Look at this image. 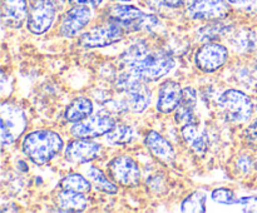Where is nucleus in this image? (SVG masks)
<instances>
[{
  "instance_id": "1",
  "label": "nucleus",
  "mask_w": 257,
  "mask_h": 213,
  "mask_svg": "<svg viewBox=\"0 0 257 213\" xmlns=\"http://www.w3.org/2000/svg\"><path fill=\"white\" fill-rule=\"evenodd\" d=\"M125 72L145 82H155L171 72L175 59L163 49L151 48L146 43H138L128 48L120 57Z\"/></svg>"
},
{
  "instance_id": "2",
  "label": "nucleus",
  "mask_w": 257,
  "mask_h": 213,
  "mask_svg": "<svg viewBox=\"0 0 257 213\" xmlns=\"http://www.w3.org/2000/svg\"><path fill=\"white\" fill-rule=\"evenodd\" d=\"M63 148V139L53 130H35L23 140V152L35 164L42 165L55 157Z\"/></svg>"
},
{
  "instance_id": "3",
  "label": "nucleus",
  "mask_w": 257,
  "mask_h": 213,
  "mask_svg": "<svg viewBox=\"0 0 257 213\" xmlns=\"http://www.w3.org/2000/svg\"><path fill=\"white\" fill-rule=\"evenodd\" d=\"M108 18L110 22L120 25L128 32L152 30L158 25V19L155 15L146 14L131 5H113L108 9Z\"/></svg>"
},
{
  "instance_id": "4",
  "label": "nucleus",
  "mask_w": 257,
  "mask_h": 213,
  "mask_svg": "<svg viewBox=\"0 0 257 213\" xmlns=\"http://www.w3.org/2000/svg\"><path fill=\"white\" fill-rule=\"evenodd\" d=\"M218 105L226 119L231 123H245L252 114L253 105L250 98L240 90L228 89L218 99Z\"/></svg>"
},
{
  "instance_id": "5",
  "label": "nucleus",
  "mask_w": 257,
  "mask_h": 213,
  "mask_svg": "<svg viewBox=\"0 0 257 213\" xmlns=\"http://www.w3.org/2000/svg\"><path fill=\"white\" fill-rule=\"evenodd\" d=\"M117 85L127 94L128 104L133 112H145L152 100V92L148 88L147 82L125 72L118 79Z\"/></svg>"
},
{
  "instance_id": "6",
  "label": "nucleus",
  "mask_w": 257,
  "mask_h": 213,
  "mask_svg": "<svg viewBox=\"0 0 257 213\" xmlns=\"http://www.w3.org/2000/svg\"><path fill=\"white\" fill-rule=\"evenodd\" d=\"M2 118V144L14 143L27 129V118L22 108L12 103H3L0 108Z\"/></svg>"
},
{
  "instance_id": "7",
  "label": "nucleus",
  "mask_w": 257,
  "mask_h": 213,
  "mask_svg": "<svg viewBox=\"0 0 257 213\" xmlns=\"http://www.w3.org/2000/svg\"><path fill=\"white\" fill-rule=\"evenodd\" d=\"M123 39V28L113 22L97 25L93 29L88 30L80 35L79 45L87 49L92 48H103L115 44Z\"/></svg>"
},
{
  "instance_id": "8",
  "label": "nucleus",
  "mask_w": 257,
  "mask_h": 213,
  "mask_svg": "<svg viewBox=\"0 0 257 213\" xmlns=\"http://www.w3.org/2000/svg\"><path fill=\"white\" fill-rule=\"evenodd\" d=\"M109 175L123 187H136L141 182V169L130 155H119L108 164Z\"/></svg>"
},
{
  "instance_id": "9",
  "label": "nucleus",
  "mask_w": 257,
  "mask_h": 213,
  "mask_svg": "<svg viewBox=\"0 0 257 213\" xmlns=\"http://www.w3.org/2000/svg\"><path fill=\"white\" fill-rule=\"evenodd\" d=\"M114 128L115 120L113 118L107 115H95L75 123L73 127H70V133L73 137L79 139H90L107 134Z\"/></svg>"
},
{
  "instance_id": "10",
  "label": "nucleus",
  "mask_w": 257,
  "mask_h": 213,
  "mask_svg": "<svg viewBox=\"0 0 257 213\" xmlns=\"http://www.w3.org/2000/svg\"><path fill=\"white\" fill-rule=\"evenodd\" d=\"M57 5L52 0H35L28 15V29L33 34H43L53 25Z\"/></svg>"
},
{
  "instance_id": "11",
  "label": "nucleus",
  "mask_w": 257,
  "mask_h": 213,
  "mask_svg": "<svg viewBox=\"0 0 257 213\" xmlns=\"http://www.w3.org/2000/svg\"><path fill=\"white\" fill-rule=\"evenodd\" d=\"M230 13L227 0H196L187 8V15L191 19L217 20L226 18Z\"/></svg>"
},
{
  "instance_id": "12",
  "label": "nucleus",
  "mask_w": 257,
  "mask_h": 213,
  "mask_svg": "<svg viewBox=\"0 0 257 213\" xmlns=\"http://www.w3.org/2000/svg\"><path fill=\"white\" fill-rule=\"evenodd\" d=\"M228 58V52L223 45L207 43L196 53V65L206 73H213L220 69Z\"/></svg>"
},
{
  "instance_id": "13",
  "label": "nucleus",
  "mask_w": 257,
  "mask_h": 213,
  "mask_svg": "<svg viewBox=\"0 0 257 213\" xmlns=\"http://www.w3.org/2000/svg\"><path fill=\"white\" fill-rule=\"evenodd\" d=\"M92 12L87 5H77L68 10L60 23V34L64 38H73L89 23Z\"/></svg>"
},
{
  "instance_id": "14",
  "label": "nucleus",
  "mask_w": 257,
  "mask_h": 213,
  "mask_svg": "<svg viewBox=\"0 0 257 213\" xmlns=\"http://www.w3.org/2000/svg\"><path fill=\"white\" fill-rule=\"evenodd\" d=\"M102 152V147L90 139L73 140L65 148V159L70 163H88L95 159Z\"/></svg>"
},
{
  "instance_id": "15",
  "label": "nucleus",
  "mask_w": 257,
  "mask_h": 213,
  "mask_svg": "<svg viewBox=\"0 0 257 213\" xmlns=\"http://www.w3.org/2000/svg\"><path fill=\"white\" fill-rule=\"evenodd\" d=\"M146 145L151 154L161 163L168 165L173 164L176 159V152L173 149V145L160 133L155 132V130L148 132L146 135Z\"/></svg>"
},
{
  "instance_id": "16",
  "label": "nucleus",
  "mask_w": 257,
  "mask_h": 213,
  "mask_svg": "<svg viewBox=\"0 0 257 213\" xmlns=\"http://www.w3.org/2000/svg\"><path fill=\"white\" fill-rule=\"evenodd\" d=\"M28 15L27 0H2V18L7 27L20 28Z\"/></svg>"
},
{
  "instance_id": "17",
  "label": "nucleus",
  "mask_w": 257,
  "mask_h": 213,
  "mask_svg": "<svg viewBox=\"0 0 257 213\" xmlns=\"http://www.w3.org/2000/svg\"><path fill=\"white\" fill-rule=\"evenodd\" d=\"M182 90L183 89L177 82L166 80L165 83H162L160 88V93H158V112L163 113V114H168V113L176 110L181 100V97H182Z\"/></svg>"
},
{
  "instance_id": "18",
  "label": "nucleus",
  "mask_w": 257,
  "mask_h": 213,
  "mask_svg": "<svg viewBox=\"0 0 257 213\" xmlns=\"http://www.w3.org/2000/svg\"><path fill=\"white\" fill-rule=\"evenodd\" d=\"M196 103H197V93L195 88L186 87L182 90V97H181L180 103L176 108L175 119L177 124L181 127L190 123H195V109Z\"/></svg>"
},
{
  "instance_id": "19",
  "label": "nucleus",
  "mask_w": 257,
  "mask_h": 213,
  "mask_svg": "<svg viewBox=\"0 0 257 213\" xmlns=\"http://www.w3.org/2000/svg\"><path fill=\"white\" fill-rule=\"evenodd\" d=\"M57 207L64 212H83L88 205L84 193L70 189H63L55 198Z\"/></svg>"
},
{
  "instance_id": "20",
  "label": "nucleus",
  "mask_w": 257,
  "mask_h": 213,
  "mask_svg": "<svg viewBox=\"0 0 257 213\" xmlns=\"http://www.w3.org/2000/svg\"><path fill=\"white\" fill-rule=\"evenodd\" d=\"M181 134H182L183 139L187 143L188 147L198 155V157H203L207 150V144H206L205 135L201 133L198 129L197 124L195 123H190L181 128Z\"/></svg>"
},
{
  "instance_id": "21",
  "label": "nucleus",
  "mask_w": 257,
  "mask_h": 213,
  "mask_svg": "<svg viewBox=\"0 0 257 213\" xmlns=\"http://www.w3.org/2000/svg\"><path fill=\"white\" fill-rule=\"evenodd\" d=\"M93 113V103L87 97H78L65 109V119L68 122L77 123L90 117Z\"/></svg>"
},
{
  "instance_id": "22",
  "label": "nucleus",
  "mask_w": 257,
  "mask_h": 213,
  "mask_svg": "<svg viewBox=\"0 0 257 213\" xmlns=\"http://www.w3.org/2000/svg\"><path fill=\"white\" fill-rule=\"evenodd\" d=\"M87 175L88 179L90 180V183L93 184V187L95 189L100 190V192L108 193V194H115L118 192V187L112 182V180L108 179L105 177L104 173L99 169V168L94 167H89L87 169Z\"/></svg>"
},
{
  "instance_id": "23",
  "label": "nucleus",
  "mask_w": 257,
  "mask_h": 213,
  "mask_svg": "<svg viewBox=\"0 0 257 213\" xmlns=\"http://www.w3.org/2000/svg\"><path fill=\"white\" fill-rule=\"evenodd\" d=\"M59 185L62 187V189H70L75 190V192H82V193H88L92 189V183L90 180H88L87 178H84L83 175L77 174V173H73V174H68L60 180Z\"/></svg>"
},
{
  "instance_id": "24",
  "label": "nucleus",
  "mask_w": 257,
  "mask_h": 213,
  "mask_svg": "<svg viewBox=\"0 0 257 213\" xmlns=\"http://www.w3.org/2000/svg\"><path fill=\"white\" fill-rule=\"evenodd\" d=\"M181 210L182 212H196L203 213L206 212V194L201 190L191 193L190 195L183 199L181 204Z\"/></svg>"
},
{
  "instance_id": "25",
  "label": "nucleus",
  "mask_w": 257,
  "mask_h": 213,
  "mask_svg": "<svg viewBox=\"0 0 257 213\" xmlns=\"http://www.w3.org/2000/svg\"><path fill=\"white\" fill-rule=\"evenodd\" d=\"M133 139V129L128 125H119L107 133L105 140L112 145H123Z\"/></svg>"
},
{
  "instance_id": "26",
  "label": "nucleus",
  "mask_w": 257,
  "mask_h": 213,
  "mask_svg": "<svg viewBox=\"0 0 257 213\" xmlns=\"http://www.w3.org/2000/svg\"><path fill=\"white\" fill-rule=\"evenodd\" d=\"M211 197L215 202L220 203V204L232 205L236 204V202H237V198L235 197L232 190L227 189V188H217V189L213 190Z\"/></svg>"
},
{
  "instance_id": "27",
  "label": "nucleus",
  "mask_w": 257,
  "mask_h": 213,
  "mask_svg": "<svg viewBox=\"0 0 257 213\" xmlns=\"http://www.w3.org/2000/svg\"><path fill=\"white\" fill-rule=\"evenodd\" d=\"M236 205L241 208L242 212L257 213V197H241L237 198Z\"/></svg>"
},
{
  "instance_id": "28",
  "label": "nucleus",
  "mask_w": 257,
  "mask_h": 213,
  "mask_svg": "<svg viewBox=\"0 0 257 213\" xmlns=\"http://www.w3.org/2000/svg\"><path fill=\"white\" fill-rule=\"evenodd\" d=\"M148 187L156 193H162V188L166 187V183L163 180L162 175L157 174V175H152V177L148 179Z\"/></svg>"
},
{
  "instance_id": "29",
  "label": "nucleus",
  "mask_w": 257,
  "mask_h": 213,
  "mask_svg": "<svg viewBox=\"0 0 257 213\" xmlns=\"http://www.w3.org/2000/svg\"><path fill=\"white\" fill-rule=\"evenodd\" d=\"M245 138L250 144L257 145V119L253 120L245 130Z\"/></svg>"
},
{
  "instance_id": "30",
  "label": "nucleus",
  "mask_w": 257,
  "mask_h": 213,
  "mask_svg": "<svg viewBox=\"0 0 257 213\" xmlns=\"http://www.w3.org/2000/svg\"><path fill=\"white\" fill-rule=\"evenodd\" d=\"M195 2L196 0H166V5L170 8H180L182 7V5L190 7V5Z\"/></svg>"
},
{
  "instance_id": "31",
  "label": "nucleus",
  "mask_w": 257,
  "mask_h": 213,
  "mask_svg": "<svg viewBox=\"0 0 257 213\" xmlns=\"http://www.w3.org/2000/svg\"><path fill=\"white\" fill-rule=\"evenodd\" d=\"M103 0H69L74 5H87V7H98Z\"/></svg>"
},
{
  "instance_id": "32",
  "label": "nucleus",
  "mask_w": 257,
  "mask_h": 213,
  "mask_svg": "<svg viewBox=\"0 0 257 213\" xmlns=\"http://www.w3.org/2000/svg\"><path fill=\"white\" fill-rule=\"evenodd\" d=\"M145 2L152 10H161V8L166 5V0H145Z\"/></svg>"
},
{
  "instance_id": "33",
  "label": "nucleus",
  "mask_w": 257,
  "mask_h": 213,
  "mask_svg": "<svg viewBox=\"0 0 257 213\" xmlns=\"http://www.w3.org/2000/svg\"><path fill=\"white\" fill-rule=\"evenodd\" d=\"M230 4H245V3L251 2V0H227Z\"/></svg>"
},
{
  "instance_id": "34",
  "label": "nucleus",
  "mask_w": 257,
  "mask_h": 213,
  "mask_svg": "<svg viewBox=\"0 0 257 213\" xmlns=\"http://www.w3.org/2000/svg\"><path fill=\"white\" fill-rule=\"evenodd\" d=\"M115 2H131V0H115Z\"/></svg>"
},
{
  "instance_id": "35",
  "label": "nucleus",
  "mask_w": 257,
  "mask_h": 213,
  "mask_svg": "<svg viewBox=\"0 0 257 213\" xmlns=\"http://www.w3.org/2000/svg\"><path fill=\"white\" fill-rule=\"evenodd\" d=\"M256 69H257V59H256Z\"/></svg>"
}]
</instances>
